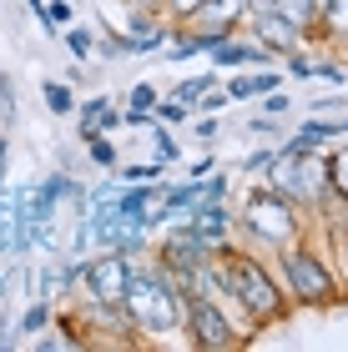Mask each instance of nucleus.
Here are the masks:
<instances>
[{
  "label": "nucleus",
  "mask_w": 348,
  "mask_h": 352,
  "mask_svg": "<svg viewBox=\"0 0 348 352\" xmlns=\"http://www.w3.org/2000/svg\"><path fill=\"white\" fill-rule=\"evenodd\" d=\"M212 282H217V297L237 302L247 317H258V322H278L283 312H288V292H283V282L267 272L258 257H247L243 247H217L212 252Z\"/></svg>",
  "instance_id": "obj_1"
},
{
  "label": "nucleus",
  "mask_w": 348,
  "mask_h": 352,
  "mask_svg": "<svg viewBox=\"0 0 348 352\" xmlns=\"http://www.w3.org/2000/svg\"><path fill=\"white\" fill-rule=\"evenodd\" d=\"M126 317L147 332V338H167V332H182L187 322V292L167 277L162 267H136L132 287H126Z\"/></svg>",
  "instance_id": "obj_2"
},
{
  "label": "nucleus",
  "mask_w": 348,
  "mask_h": 352,
  "mask_svg": "<svg viewBox=\"0 0 348 352\" xmlns=\"http://www.w3.org/2000/svg\"><path fill=\"white\" fill-rule=\"evenodd\" d=\"M278 282H283V292H288V302H298V307H334L343 297L338 282H334V267H328L318 252H308L303 242L278 252Z\"/></svg>",
  "instance_id": "obj_3"
},
{
  "label": "nucleus",
  "mask_w": 348,
  "mask_h": 352,
  "mask_svg": "<svg viewBox=\"0 0 348 352\" xmlns=\"http://www.w3.org/2000/svg\"><path fill=\"white\" fill-rule=\"evenodd\" d=\"M237 221H243V232L247 236H258L263 247H293V242H303V221H298V201H288L283 191L273 186H252L247 191V201H243V212H237Z\"/></svg>",
  "instance_id": "obj_4"
},
{
  "label": "nucleus",
  "mask_w": 348,
  "mask_h": 352,
  "mask_svg": "<svg viewBox=\"0 0 348 352\" xmlns=\"http://www.w3.org/2000/svg\"><path fill=\"white\" fill-rule=\"evenodd\" d=\"M136 277V262L126 257V252H96V257H86V297L96 302V307H121L126 302V287Z\"/></svg>",
  "instance_id": "obj_5"
},
{
  "label": "nucleus",
  "mask_w": 348,
  "mask_h": 352,
  "mask_svg": "<svg viewBox=\"0 0 348 352\" xmlns=\"http://www.w3.org/2000/svg\"><path fill=\"white\" fill-rule=\"evenodd\" d=\"M187 338H192L197 347H232L243 342V327L232 322V317H223V307L212 302V292H197L187 297Z\"/></svg>",
  "instance_id": "obj_6"
},
{
  "label": "nucleus",
  "mask_w": 348,
  "mask_h": 352,
  "mask_svg": "<svg viewBox=\"0 0 348 352\" xmlns=\"http://www.w3.org/2000/svg\"><path fill=\"white\" fill-rule=\"evenodd\" d=\"M247 36L258 41L263 51H273V56L283 60L288 51H298V45H303L308 30H303V25H293L288 15H278V10H252V15H247Z\"/></svg>",
  "instance_id": "obj_7"
},
{
  "label": "nucleus",
  "mask_w": 348,
  "mask_h": 352,
  "mask_svg": "<svg viewBox=\"0 0 348 352\" xmlns=\"http://www.w3.org/2000/svg\"><path fill=\"white\" fill-rule=\"evenodd\" d=\"M212 56V71H247V66H273V51H263L258 41L252 36H243V30H237V36H227L223 45H217V51H207Z\"/></svg>",
  "instance_id": "obj_8"
},
{
  "label": "nucleus",
  "mask_w": 348,
  "mask_h": 352,
  "mask_svg": "<svg viewBox=\"0 0 348 352\" xmlns=\"http://www.w3.org/2000/svg\"><path fill=\"white\" fill-rule=\"evenodd\" d=\"M192 236L197 242H207V247H223L227 242V232H232V217H227V206L223 201H202V206H192Z\"/></svg>",
  "instance_id": "obj_9"
},
{
  "label": "nucleus",
  "mask_w": 348,
  "mask_h": 352,
  "mask_svg": "<svg viewBox=\"0 0 348 352\" xmlns=\"http://www.w3.org/2000/svg\"><path fill=\"white\" fill-rule=\"evenodd\" d=\"M247 15H252V6H247V0H207V6L197 10V25H207V30H227V36H237V30L247 25Z\"/></svg>",
  "instance_id": "obj_10"
},
{
  "label": "nucleus",
  "mask_w": 348,
  "mask_h": 352,
  "mask_svg": "<svg viewBox=\"0 0 348 352\" xmlns=\"http://www.w3.org/2000/svg\"><path fill=\"white\" fill-rule=\"evenodd\" d=\"M288 76H278L273 66H263L258 76H227V96L232 101H252V96H267V91H278Z\"/></svg>",
  "instance_id": "obj_11"
},
{
  "label": "nucleus",
  "mask_w": 348,
  "mask_h": 352,
  "mask_svg": "<svg viewBox=\"0 0 348 352\" xmlns=\"http://www.w3.org/2000/svg\"><path fill=\"white\" fill-rule=\"evenodd\" d=\"M323 171H328V191L348 206V146H334L323 151Z\"/></svg>",
  "instance_id": "obj_12"
},
{
  "label": "nucleus",
  "mask_w": 348,
  "mask_h": 352,
  "mask_svg": "<svg viewBox=\"0 0 348 352\" xmlns=\"http://www.w3.org/2000/svg\"><path fill=\"white\" fill-rule=\"evenodd\" d=\"M313 30H328L334 41H348V0H328V6L318 10V25Z\"/></svg>",
  "instance_id": "obj_13"
},
{
  "label": "nucleus",
  "mask_w": 348,
  "mask_h": 352,
  "mask_svg": "<svg viewBox=\"0 0 348 352\" xmlns=\"http://www.w3.org/2000/svg\"><path fill=\"white\" fill-rule=\"evenodd\" d=\"M86 156H91V162H96L101 171H116V166H121V151H116V141L106 136V131L86 136Z\"/></svg>",
  "instance_id": "obj_14"
},
{
  "label": "nucleus",
  "mask_w": 348,
  "mask_h": 352,
  "mask_svg": "<svg viewBox=\"0 0 348 352\" xmlns=\"http://www.w3.org/2000/svg\"><path fill=\"white\" fill-rule=\"evenodd\" d=\"M41 201H66V197H81V186L71 182V176H45V182H36L30 186Z\"/></svg>",
  "instance_id": "obj_15"
},
{
  "label": "nucleus",
  "mask_w": 348,
  "mask_h": 352,
  "mask_svg": "<svg viewBox=\"0 0 348 352\" xmlns=\"http://www.w3.org/2000/svg\"><path fill=\"white\" fill-rule=\"evenodd\" d=\"M293 136H303L308 146H328L334 136H343V121H303Z\"/></svg>",
  "instance_id": "obj_16"
},
{
  "label": "nucleus",
  "mask_w": 348,
  "mask_h": 352,
  "mask_svg": "<svg viewBox=\"0 0 348 352\" xmlns=\"http://www.w3.org/2000/svg\"><path fill=\"white\" fill-rule=\"evenodd\" d=\"M273 10H278V15H288V21H293V25H303V30L318 25V10H313V0H278Z\"/></svg>",
  "instance_id": "obj_17"
},
{
  "label": "nucleus",
  "mask_w": 348,
  "mask_h": 352,
  "mask_svg": "<svg viewBox=\"0 0 348 352\" xmlns=\"http://www.w3.org/2000/svg\"><path fill=\"white\" fill-rule=\"evenodd\" d=\"M41 96H45V106H51L56 116H71V111H76L71 86H61V81H45V86H41Z\"/></svg>",
  "instance_id": "obj_18"
},
{
  "label": "nucleus",
  "mask_w": 348,
  "mask_h": 352,
  "mask_svg": "<svg viewBox=\"0 0 348 352\" xmlns=\"http://www.w3.org/2000/svg\"><path fill=\"white\" fill-rule=\"evenodd\" d=\"M187 116H192V106H187V101H177V96H172V101L162 96V101L152 106V121H167V126H182Z\"/></svg>",
  "instance_id": "obj_19"
},
{
  "label": "nucleus",
  "mask_w": 348,
  "mask_h": 352,
  "mask_svg": "<svg viewBox=\"0 0 348 352\" xmlns=\"http://www.w3.org/2000/svg\"><path fill=\"white\" fill-rule=\"evenodd\" d=\"M212 86H217V71H207V76H192V81H182V86H177V101L197 106V101H202V96H207Z\"/></svg>",
  "instance_id": "obj_20"
},
{
  "label": "nucleus",
  "mask_w": 348,
  "mask_h": 352,
  "mask_svg": "<svg viewBox=\"0 0 348 352\" xmlns=\"http://www.w3.org/2000/svg\"><path fill=\"white\" fill-rule=\"evenodd\" d=\"M66 45H71V56H76V60H86L91 51H96V36H91L86 25H71V30H66Z\"/></svg>",
  "instance_id": "obj_21"
},
{
  "label": "nucleus",
  "mask_w": 348,
  "mask_h": 352,
  "mask_svg": "<svg viewBox=\"0 0 348 352\" xmlns=\"http://www.w3.org/2000/svg\"><path fill=\"white\" fill-rule=\"evenodd\" d=\"M152 146H156V151H152V162H156V166H172V162L182 156V151H177V141H172L167 131H156V136H152Z\"/></svg>",
  "instance_id": "obj_22"
},
{
  "label": "nucleus",
  "mask_w": 348,
  "mask_h": 352,
  "mask_svg": "<svg viewBox=\"0 0 348 352\" xmlns=\"http://www.w3.org/2000/svg\"><path fill=\"white\" fill-rule=\"evenodd\" d=\"M162 171H167V166H156V162H152V166L136 162V166H116V182H156Z\"/></svg>",
  "instance_id": "obj_23"
},
{
  "label": "nucleus",
  "mask_w": 348,
  "mask_h": 352,
  "mask_svg": "<svg viewBox=\"0 0 348 352\" xmlns=\"http://www.w3.org/2000/svg\"><path fill=\"white\" fill-rule=\"evenodd\" d=\"M162 6H167L172 21H197V10L207 6V0H162Z\"/></svg>",
  "instance_id": "obj_24"
},
{
  "label": "nucleus",
  "mask_w": 348,
  "mask_h": 352,
  "mask_svg": "<svg viewBox=\"0 0 348 352\" xmlns=\"http://www.w3.org/2000/svg\"><path fill=\"white\" fill-rule=\"evenodd\" d=\"M45 322H51V307H45V302H36V307L21 317V332H41Z\"/></svg>",
  "instance_id": "obj_25"
},
{
  "label": "nucleus",
  "mask_w": 348,
  "mask_h": 352,
  "mask_svg": "<svg viewBox=\"0 0 348 352\" xmlns=\"http://www.w3.org/2000/svg\"><path fill=\"white\" fill-rule=\"evenodd\" d=\"M263 106L273 111V116H283V111H293V96H288V91L278 86V91H267V96H263Z\"/></svg>",
  "instance_id": "obj_26"
},
{
  "label": "nucleus",
  "mask_w": 348,
  "mask_h": 352,
  "mask_svg": "<svg viewBox=\"0 0 348 352\" xmlns=\"http://www.w3.org/2000/svg\"><path fill=\"white\" fill-rule=\"evenodd\" d=\"M0 111H6V121L15 116V86L6 81V76H0Z\"/></svg>",
  "instance_id": "obj_27"
},
{
  "label": "nucleus",
  "mask_w": 348,
  "mask_h": 352,
  "mask_svg": "<svg viewBox=\"0 0 348 352\" xmlns=\"http://www.w3.org/2000/svg\"><path fill=\"white\" fill-rule=\"evenodd\" d=\"M106 106H112V96H91V101L81 106V121H91V116H101Z\"/></svg>",
  "instance_id": "obj_28"
},
{
  "label": "nucleus",
  "mask_w": 348,
  "mask_h": 352,
  "mask_svg": "<svg viewBox=\"0 0 348 352\" xmlns=\"http://www.w3.org/2000/svg\"><path fill=\"white\" fill-rule=\"evenodd\" d=\"M267 162H273V151H252V156H243V171H263Z\"/></svg>",
  "instance_id": "obj_29"
},
{
  "label": "nucleus",
  "mask_w": 348,
  "mask_h": 352,
  "mask_svg": "<svg viewBox=\"0 0 348 352\" xmlns=\"http://www.w3.org/2000/svg\"><path fill=\"white\" fill-rule=\"evenodd\" d=\"M223 197H227V182L212 171V176H207V201H223Z\"/></svg>",
  "instance_id": "obj_30"
},
{
  "label": "nucleus",
  "mask_w": 348,
  "mask_h": 352,
  "mask_svg": "<svg viewBox=\"0 0 348 352\" xmlns=\"http://www.w3.org/2000/svg\"><path fill=\"white\" fill-rule=\"evenodd\" d=\"M313 76H318V81H334V86H343V81H348L338 66H313Z\"/></svg>",
  "instance_id": "obj_31"
},
{
  "label": "nucleus",
  "mask_w": 348,
  "mask_h": 352,
  "mask_svg": "<svg viewBox=\"0 0 348 352\" xmlns=\"http://www.w3.org/2000/svg\"><path fill=\"white\" fill-rule=\"evenodd\" d=\"M247 131H258V136H278V121H267V116H258V121H247Z\"/></svg>",
  "instance_id": "obj_32"
},
{
  "label": "nucleus",
  "mask_w": 348,
  "mask_h": 352,
  "mask_svg": "<svg viewBox=\"0 0 348 352\" xmlns=\"http://www.w3.org/2000/svg\"><path fill=\"white\" fill-rule=\"evenodd\" d=\"M217 131H223V126H217L212 116H207V121H197V136H202V141H217Z\"/></svg>",
  "instance_id": "obj_33"
},
{
  "label": "nucleus",
  "mask_w": 348,
  "mask_h": 352,
  "mask_svg": "<svg viewBox=\"0 0 348 352\" xmlns=\"http://www.w3.org/2000/svg\"><path fill=\"white\" fill-rule=\"evenodd\" d=\"M6 156L10 151H6V136H0V186H6Z\"/></svg>",
  "instance_id": "obj_34"
},
{
  "label": "nucleus",
  "mask_w": 348,
  "mask_h": 352,
  "mask_svg": "<svg viewBox=\"0 0 348 352\" xmlns=\"http://www.w3.org/2000/svg\"><path fill=\"white\" fill-rule=\"evenodd\" d=\"M247 6H252V10H273L278 0H247Z\"/></svg>",
  "instance_id": "obj_35"
}]
</instances>
